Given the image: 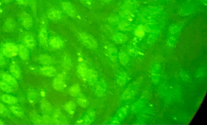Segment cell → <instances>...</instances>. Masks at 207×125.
Wrapping results in <instances>:
<instances>
[{"label":"cell","mask_w":207,"mask_h":125,"mask_svg":"<svg viewBox=\"0 0 207 125\" xmlns=\"http://www.w3.org/2000/svg\"><path fill=\"white\" fill-rule=\"evenodd\" d=\"M2 52L5 56L12 57L16 56L18 54V47L13 43H7L3 46Z\"/></svg>","instance_id":"cell-1"},{"label":"cell","mask_w":207,"mask_h":125,"mask_svg":"<svg viewBox=\"0 0 207 125\" xmlns=\"http://www.w3.org/2000/svg\"><path fill=\"white\" fill-rule=\"evenodd\" d=\"M81 38L86 47L92 49H95L97 48V44L95 39L92 36L85 33L80 35Z\"/></svg>","instance_id":"cell-2"},{"label":"cell","mask_w":207,"mask_h":125,"mask_svg":"<svg viewBox=\"0 0 207 125\" xmlns=\"http://www.w3.org/2000/svg\"><path fill=\"white\" fill-rule=\"evenodd\" d=\"M62 6L64 12L70 17L74 18L76 15L75 9L71 3L69 2H63L62 3Z\"/></svg>","instance_id":"cell-3"},{"label":"cell","mask_w":207,"mask_h":125,"mask_svg":"<svg viewBox=\"0 0 207 125\" xmlns=\"http://www.w3.org/2000/svg\"><path fill=\"white\" fill-rule=\"evenodd\" d=\"M53 86L54 88L57 90L61 91L64 89L66 87L64 76L62 75L58 76L53 82Z\"/></svg>","instance_id":"cell-4"},{"label":"cell","mask_w":207,"mask_h":125,"mask_svg":"<svg viewBox=\"0 0 207 125\" xmlns=\"http://www.w3.org/2000/svg\"><path fill=\"white\" fill-rule=\"evenodd\" d=\"M21 21L22 26L26 29H29L32 27L33 21L32 18L27 12H23L21 15Z\"/></svg>","instance_id":"cell-5"},{"label":"cell","mask_w":207,"mask_h":125,"mask_svg":"<svg viewBox=\"0 0 207 125\" xmlns=\"http://www.w3.org/2000/svg\"><path fill=\"white\" fill-rule=\"evenodd\" d=\"M24 40L25 44L29 48L33 49L36 47V40L34 36L31 34H27L24 37Z\"/></svg>","instance_id":"cell-6"},{"label":"cell","mask_w":207,"mask_h":125,"mask_svg":"<svg viewBox=\"0 0 207 125\" xmlns=\"http://www.w3.org/2000/svg\"><path fill=\"white\" fill-rule=\"evenodd\" d=\"M10 72L17 79L21 78V73L20 67L15 62H13L10 64Z\"/></svg>","instance_id":"cell-7"},{"label":"cell","mask_w":207,"mask_h":125,"mask_svg":"<svg viewBox=\"0 0 207 125\" xmlns=\"http://www.w3.org/2000/svg\"><path fill=\"white\" fill-rule=\"evenodd\" d=\"M1 78L4 81L7 83L13 88H16V89L18 88V83L15 79L14 77L8 74L4 73L2 74Z\"/></svg>","instance_id":"cell-8"},{"label":"cell","mask_w":207,"mask_h":125,"mask_svg":"<svg viewBox=\"0 0 207 125\" xmlns=\"http://www.w3.org/2000/svg\"><path fill=\"white\" fill-rule=\"evenodd\" d=\"M38 39L42 45H46L48 42V34L45 27H42L38 35Z\"/></svg>","instance_id":"cell-9"},{"label":"cell","mask_w":207,"mask_h":125,"mask_svg":"<svg viewBox=\"0 0 207 125\" xmlns=\"http://www.w3.org/2000/svg\"><path fill=\"white\" fill-rule=\"evenodd\" d=\"M19 55L22 60H27L30 57V53L27 48L24 45H20L18 48Z\"/></svg>","instance_id":"cell-10"},{"label":"cell","mask_w":207,"mask_h":125,"mask_svg":"<svg viewBox=\"0 0 207 125\" xmlns=\"http://www.w3.org/2000/svg\"><path fill=\"white\" fill-rule=\"evenodd\" d=\"M50 44L52 48L54 49H59L62 47L63 42L60 38L54 37L51 38L50 40Z\"/></svg>","instance_id":"cell-11"},{"label":"cell","mask_w":207,"mask_h":125,"mask_svg":"<svg viewBox=\"0 0 207 125\" xmlns=\"http://www.w3.org/2000/svg\"><path fill=\"white\" fill-rule=\"evenodd\" d=\"M2 100L4 103L9 105L15 104L18 102L16 98L12 95L7 94H4L2 96Z\"/></svg>","instance_id":"cell-12"},{"label":"cell","mask_w":207,"mask_h":125,"mask_svg":"<svg viewBox=\"0 0 207 125\" xmlns=\"http://www.w3.org/2000/svg\"><path fill=\"white\" fill-rule=\"evenodd\" d=\"M41 73L47 76H53L56 73V70L52 67H46L40 69Z\"/></svg>","instance_id":"cell-13"},{"label":"cell","mask_w":207,"mask_h":125,"mask_svg":"<svg viewBox=\"0 0 207 125\" xmlns=\"http://www.w3.org/2000/svg\"><path fill=\"white\" fill-rule=\"evenodd\" d=\"M48 18L53 21H57L61 18L62 16V12L59 10H54L51 11L48 15Z\"/></svg>","instance_id":"cell-14"},{"label":"cell","mask_w":207,"mask_h":125,"mask_svg":"<svg viewBox=\"0 0 207 125\" xmlns=\"http://www.w3.org/2000/svg\"><path fill=\"white\" fill-rule=\"evenodd\" d=\"M15 27V22L13 19H7L4 24V29L6 31L10 32L13 30Z\"/></svg>","instance_id":"cell-15"},{"label":"cell","mask_w":207,"mask_h":125,"mask_svg":"<svg viewBox=\"0 0 207 125\" xmlns=\"http://www.w3.org/2000/svg\"><path fill=\"white\" fill-rule=\"evenodd\" d=\"M0 88L7 93H13L14 92V88L4 81L0 82Z\"/></svg>","instance_id":"cell-16"},{"label":"cell","mask_w":207,"mask_h":125,"mask_svg":"<svg viewBox=\"0 0 207 125\" xmlns=\"http://www.w3.org/2000/svg\"><path fill=\"white\" fill-rule=\"evenodd\" d=\"M78 72L80 75L83 78L87 77L88 71L87 69V66L85 64L81 63L79 65Z\"/></svg>","instance_id":"cell-17"},{"label":"cell","mask_w":207,"mask_h":125,"mask_svg":"<svg viewBox=\"0 0 207 125\" xmlns=\"http://www.w3.org/2000/svg\"><path fill=\"white\" fill-rule=\"evenodd\" d=\"M80 91V87L78 85H75L70 87L68 93L70 96L75 97L78 95Z\"/></svg>","instance_id":"cell-18"},{"label":"cell","mask_w":207,"mask_h":125,"mask_svg":"<svg viewBox=\"0 0 207 125\" xmlns=\"http://www.w3.org/2000/svg\"><path fill=\"white\" fill-rule=\"evenodd\" d=\"M38 60L41 63L44 64H50L52 62V58L47 54H46L41 55L39 56Z\"/></svg>","instance_id":"cell-19"},{"label":"cell","mask_w":207,"mask_h":125,"mask_svg":"<svg viewBox=\"0 0 207 125\" xmlns=\"http://www.w3.org/2000/svg\"><path fill=\"white\" fill-rule=\"evenodd\" d=\"M10 110L12 111V113L17 117H21L24 115L23 111L20 107L12 106L10 107Z\"/></svg>","instance_id":"cell-20"},{"label":"cell","mask_w":207,"mask_h":125,"mask_svg":"<svg viewBox=\"0 0 207 125\" xmlns=\"http://www.w3.org/2000/svg\"><path fill=\"white\" fill-rule=\"evenodd\" d=\"M41 107L42 110L47 113L50 112L52 110V105L47 101H44L42 102Z\"/></svg>","instance_id":"cell-21"},{"label":"cell","mask_w":207,"mask_h":125,"mask_svg":"<svg viewBox=\"0 0 207 125\" xmlns=\"http://www.w3.org/2000/svg\"><path fill=\"white\" fill-rule=\"evenodd\" d=\"M97 77L98 75L96 72L92 70L88 71L87 78L90 81L94 82L96 80Z\"/></svg>","instance_id":"cell-22"},{"label":"cell","mask_w":207,"mask_h":125,"mask_svg":"<svg viewBox=\"0 0 207 125\" xmlns=\"http://www.w3.org/2000/svg\"><path fill=\"white\" fill-rule=\"evenodd\" d=\"M28 99L32 104H35L38 99V95L36 93L30 92L28 95Z\"/></svg>","instance_id":"cell-23"},{"label":"cell","mask_w":207,"mask_h":125,"mask_svg":"<svg viewBox=\"0 0 207 125\" xmlns=\"http://www.w3.org/2000/svg\"><path fill=\"white\" fill-rule=\"evenodd\" d=\"M77 103L80 107L83 108H86L88 107V102L86 99L79 98L77 101Z\"/></svg>","instance_id":"cell-24"},{"label":"cell","mask_w":207,"mask_h":125,"mask_svg":"<svg viewBox=\"0 0 207 125\" xmlns=\"http://www.w3.org/2000/svg\"><path fill=\"white\" fill-rule=\"evenodd\" d=\"M64 108L65 110L66 111L71 112L75 110V105L74 102L71 101V102H69V103L66 104Z\"/></svg>","instance_id":"cell-25"},{"label":"cell","mask_w":207,"mask_h":125,"mask_svg":"<svg viewBox=\"0 0 207 125\" xmlns=\"http://www.w3.org/2000/svg\"><path fill=\"white\" fill-rule=\"evenodd\" d=\"M31 119L35 123H40L43 122L42 118H41L39 116L35 113H33L31 115Z\"/></svg>","instance_id":"cell-26"},{"label":"cell","mask_w":207,"mask_h":125,"mask_svg":"<svg viewBox=\"0 0 207 125\" xmlns=\"http://www.w3.org/2000/svg\"><path fill=\"white\" fill-rule=\"evenodd\" d=\"M0 114L3 115H7L8 111L4 105L0 103Z\"/></svg>","instance_id":"cell-27"},{"label":"cell","mask_w":207,"mask_h":125,"mask_svg":"<svg viewBox=\"0 0 207 125\" xmlns=\"http://www.w3.org/2000/svg\"><path fill=\"white\" fill-rule=\"evenodd\" d=\"M83 4L89 8L91 9L92 7L93 0H81Z\"/></svg>","instance_id":"cell-28"},{"label":"cell","mask_w":207,"mask_h":125,"mask_svg":"<svg viewBox=\"0 0 207 125\" xmlns=\"http://www.w3.org/2000/svg\"><path fill=\"white\" fill-rule=\"evenodd\" d=\"M7 61L3 57V54L0 53V67H4L7 64Z\"/></svg>","instance_id":"cell-29"},{"label":"cell","mask_w":207,"mask_h":125,"mask_svg":"<svg viewBox=\"0 0 207 125\" xmlns=\"http://www.w3.org/2000/svg\"><path fill=\"white\" fill-rule=\"evenodd\" d=\"M42 120L43 122L46 123H50L52 122V119L50 117L47 115H44L42 118Z\"/></svg>","instance_id":"cell-30"},{"label":"cell","mask_w":207,"mask_h":125,"mask_svg":"<svg viewBox=\"0 0 207 125\" xmlns=\"http://www.w3.org/2000/svg\"><path fill=\"white\" fill-rule=\"evenodd\" d=\"M18 4H28V0H17Z\"/></svg>","instance_id":"cell-31"},{"label":"cell","mask_w":207,"mask_h":125,"mask_svg":"<svg viewBox=\"0 0 207 125\" xmlns=\"http://www.w3.org/2000/svg\"><path fill=\"white\" fill-rule=\"evenodd\" d=\"M13 1H14V0H5V1L6 2H10Z\"/></svg>","instance_id":"cell-32"},{"label":"cell","mask_w":207,"mask_h":125,"mask_svg":"<svg viewBox=\"0 0 207 125\" xmlns=\"http://www.w3.org/2000/svg\"><path fill=\"white\" fill-rule=\"evenodd\" d=\"M4 124L3 121H2L1 120H0V124Z\"/></svg>","instance_id":"cell-33"},{"label":"cell","mask_w":207,"mask_h":125,"mask_svg":"<svg viewBox=\"0 0 207 125\" xmlns=\"http://www.w3.org/2000/svg\"><path fill=\"white\" fill-rule=\"evenodd\" d=\"M103 1H111V0H103Z\"/></svg>","instance_id":"cell-34"},{"label":"cell","mask_w":207,"mask_h":125,"mask_svg":"<svg viewBox=\"0 0 207 125\" xmlns=\"http://www.w3.org/2000/svg\"><path fill=\"white\" fill-rule=\"evenodd\" d=\"M2 12V10L1 9H0V12Z\"/></svg>","instance_id":"cell-35"}]
</instances>
